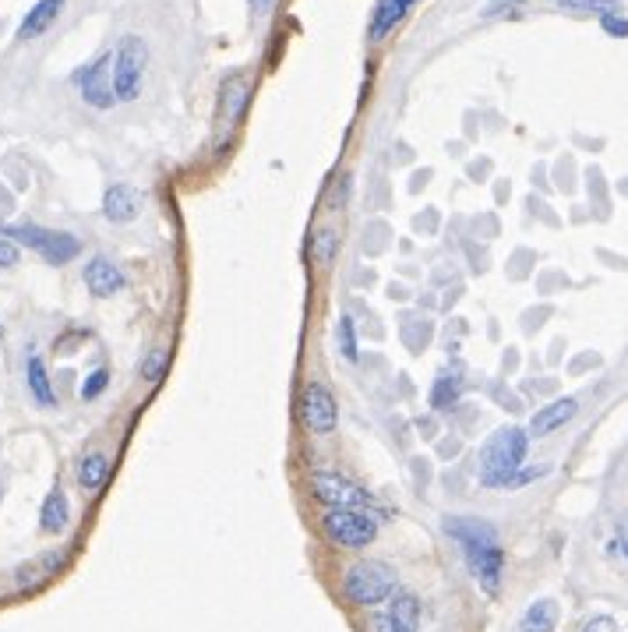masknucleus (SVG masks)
Returning <instances> with one entry per match:
<instances>
[{"label":"nucleus","instance_id":"1","mask_svg":"<svg viewBox=\"0 0 628 632\" xmlns=\"http://www.w3.org/2000/svg\"><path fill=\"white\" fill-rule=\"evenodd\" d=\"M445 533L462 548V558H466L473 579H477L487 593H498V586H502V569H505V551H502L498 530H495L491 523H484V519L449 516L445 519Z\"/></svg>","mask_w":628,"mask_h":632},{"label":"nucleus","instance_id":"2","mask_svg":"<svg viewBox=\"0 0 628 632\" xmlns=\"http://www.w3.org/2000/svg\"><path fill=\"white\" fill-rule=\"evenodd\" d=\"M529 435L522 428H502L480 449V484L484 488H512L519 466L526 460Z\"/></svg>","mask_w":628,"mask_h":632},{"label":"nucleus","instance_id":"3","mask_svg":"<svg viewBox=\"0 0 628 632\" xmlns=\"http://www.w3.org/2000/svg\"><path fill=\"white\" fill-rule=\"evenodd\" d=\"M343 593L357 608H378L396 593V569L382 558H360L346 569Z\"/></svg>","mask_w":628,"mask_h":632},{"label":"nucleus","instance_id":"4","mask_svg":"<svg viewBox=\"0 0 628 632\" xmlns=\"http://www.w3.org/2000/svg\"><path fill=\"white\" fill-rule=\"evenodd\" d=\"M0 237L14 240V244H25L32 247L47 265H67L82 255V240L74 233H64V230H47V227H36V223H22V227H4Z\"/></svg>","mask_w":628,"mask_h":632},{"label":"nucleus","instance_id":"5","mask_svg":"<svg viewBox=\"0 0 628 632\" xmlns=\"http://www.w3.org/2000/svg\"><path fill=\"white\" fill-rule=\"evenodd\" d=\"M382 516L367 513V509H325L322 516V533L329 537V544L336 548H367L378 537Z\"/></svg>","mask_w":628,"mask_h":632},{"label":"nucleus","instance_id":"6","mask_svg":"<svg viewBox=\"0 0 628 632\" xmlns=\"http://www.w3.org/2000/svg\"><path fill=\"white\" fill-rule=\"evenodd\" d=\"M145 67H149V43L142 36H124L114 54V96L116 103H134L142 96V82H145Z\"/></svg>","mask_w":628,"mask_h":632},{"label":"nucleus","instance_id":"7","mask_svg":"<svg viewBox=\"0 0 628 632\" xmlns=\"http://www.w3.org/2000/svg\"><path fill=\"white\" fill-rule=\"evenodd\" d=\"M74 85H78V96L92 107V110H110L116 103L114 96V54H103V57H96L89 67H82V71H74V78H71Z\"/></svg>","mask_w":628,"mask_h":632},{"label":"nucleus","instance_id":"8","mask_svg":"<svg viewBox=\"0 0 628 632\" xmlns=\"http://www.w3.org/2000/svg\"><path fill=\"white\" fill-rule=\"evenodd\" d=\"M311 491L325 509H367L374 498L343 473H311Z\"/></svg>","mask_w":628,"mask_h":632},{"label":"nucleus","instance_id":"9","mask_svg":"<svg viewBox=\"0 0 628 632\" xmlns=\"http://www.w3.org/2000/svg\"><path fill=\"white\" fill-rule=\"evenodd\" d=\"M300 417L314 435H332L340 424V410H336V396L329 385L322 382H307L300 393Z\"/></svg>","mask_w":628,"mask_h":632},{"label":"nucleus","instance_id":"10","mask_svg":"<svg viewBox=\"0 0 628 632\" xmlns=\"http://www.w3.org/2000/svg\"><path fill=\"white\" fill-rule=\"evenodd\" d=\"M85 287H89V293L92 297H99V300H107V297H116L120 290L127 287V276L120 273V265L116 262H110L107 255H96L89 265H85Z\"/></svg>","mask_w":628,"mask_h":632},{"label":"nucleus","instance_id":"11","mask_svg":"<svg viewBox=\"0 0 628 632\" xmlns=\"http://www.w3.org/2000/svg\"><path fill=\"white\" fill-rule=\"evenodd\" d=\"M103 216L110 223H134L142 216V191L131 184H114L103 195Z\"/></svg>","mask_w":628,"mask_h":632},{"label":"nucleus","instance_id":"12","mask_svg":"<svg viewBox=\"0 0 628 632\" xmlns=\"http://www.w3.org/2000/svg\"><path fill=\"white\" fill-rule=\"evenodd\" d=\"M575 413H579V400H572V396L547 403V406H540V410H537V417L529 420V435L544 438V435H551V431L565 428V424H569Z\"/></svg>","mask_w":628,"mask_h":632},{"label":"nucleus","instance_id":"13","mask_svg":"<svg viewBox=\"0 0 628 632\" xmlns=\"http://www.w3.org/2000/svg\"><path fill=\"white\" fill-rule=\"evenodd\" d=\"M60 11H64V0H39L25 18H22V25H18V43H29V39H39L43 32H50V25L60 18Z\"/></svg>","mask_w":628,"mask_h":632},{"label":"nucleus","instance_id":"14","mask_svg":"<svg viewBox=\"0 0 628 632\" xmlns=\"http://www.w3.org/2000/svg\"><path fill=\"white\" fill-rule=\"evenodd\" d=\"M25 385H29V393H32V400L39 403V406H54L57 403V393H54V382H50V371H47V364H43V357L39 353H25Z\"/></svg>","mask_w":628,"mask_h":632},{"label":"nucleus","instance_id":"15","mask_svg":"<svg viewBox=\"0 0 628 632\" xmlns=\"http://www.w3.org/2000/svg\"><path fill=\"white\" fill-rule=\"evenodd\" d=\"M247 103H251V82H247V74H233L223 82V103H219V114L227 124H237L244 110H247Z\"/></svg>","mask_w":628,"mask_h":632},{"label":"nucleus","instance_id":"16","mask_svg":"<svg viewBox=\"0 0 628 632\" xmlns=\"http://www.w3.org/2000/svg\"><path fill=\"white\" fill-rule=\"evenodd\" d=\"M555 626H558V604L551 597H540L526 608L519 632H555Z\"/></svg>","mask_w":628,"mask_h":632},{"label":"nucleus","instance_id":"17","mask_svg":"<svg viewBox=\"0 0 628 632\" xmlns=\"http://www.w3.org/2000/svg\"><path fill=\"white\" fill-rule=\"evenodd\" d=\"M71 519V506H67V495L54 488L47 498H43V513H39V530L43 533H60Z\"/></svg>","mask_w":628,"mask_h":632},{"label":"nucleus","instance_id":"18","mask_svg":"<svg viewBox=\"0 0 628 632\" xmlns=\"http://www.w3.org/2000/svg\"><path fill=\"white\" fill-rule=\"evenodd\" d=\"M389 615L396 619V626H400L402 632H417L420 629V601L409 593V590H400V593H392L389 597Z\"/></svg>","mask_w":628,"mask_h":632},{"label":"nucleus","instance_id":"19","mask_svg":"<svg viewBox=\"0 0 628 632\" xmlns=\"http://www.w3.org/2000/svg\"><path fill=\"white\" fill-rule=\"evenodd\" d=\"M107 477H110V460L103 453H89L85 460L78 463V484L85 491H99L107 484Z\"/></svg>","mask_w":628,"mask_h":632},{"label":"nucleus","instance_id":"20","mask_svg":"<svg viewBox=\"0 0 628 632\" xmlns=\"http://www.w3.org/2000/svg\"><path fill=\"white\" fill-rule=\"evenodd\" d=\"M406 4H409V0H378L374 22H371V39H385V36L396 29V22L402 18Z\"/></svg>","mask_w":628,"mask_h":632},{"label":"nucleus","instance_id":"21","mask_svg":"<svg viewBox=\"0 0 628 632\" xmlns=\"http://www.w3.org/2000/svg\"><path fill=\"white\" fill-rule=\"evenodd\" d=\"M459 396H462V378L442 371V375L434 378V385H431V406H434V410H452L459 403Z\"/></svg>","mask_w":628,"mask_h":632},{"label":"nucleus","instance_id":"22","mask_svg":"<svg viewBox=\"0 0 628 632\" xmlns=\"http://www.w3.org/2000/svg\"><path fill=\"white\" fill-rule=\"evenodd\" d=\"M336 255H340V230L336 227H322V230L311 237V258L322 269H329L336 262Z\"/></svg>","mask_w":628,"mask_h":632},{"label":"nucleus","instance_id":"23","mask_svg":"<svg viewBox=\"0 0 628 632\" xmlns=\"http://www.w3.org/2000/svg\"><path fill=\"white\" fill-rule=\"evenodd\" d=\"M167 368H170V350L167 346H156V350H149L142 360H138V375L145 378V382H163V375H167Z\"/></svg>","mask_w":628,"mask_h":632},{"label":"nucleus","instance_id":"24","mask_svg":"<svg viewBox=\"0 0 628 632\" xmlns=\"http://www.w3.org/2000/svg\"><path fill=\"white\" fill-rule=\"evenodd\" d=\"M551 4L562 7V11H582V14H593V11H597L600 18H604V14H622V11H625L618 0H551Z\"/></svg>","mask_w":628,"mask_h":632},{"label":"nucleus","instance_id":"25","mask_svg":"<svg viewBox=\"0 0 628 632\" xmlns=\"http://www.w3.org/2000/svg\"><path fill=\"white\" fill-rule=\"evenodd\" d=\"M336 343H340V353H343L349 364H357V360H360L357 325H353V318H349V315H343V318H340V325H336Z\"/></svg>","mask_w":628,"mask_h":632},{"label":"nucleus","instance_id":"26","mask_svg":"<svg viewBox=\"0 0 628 632\" xmlns=\"http://www.w3.org/2000/svg\"><path fill=\"white\" fill-rule=\"evenodd\" d=\"M107 385H110V371H107V368H96V371H92V375H89V378L82 382L78 396H82L85 403H89V400H99V396L107 393Z\"/></svg>","mask_w":628,"mask_h":632},{"label":"nucleus","instance_id":"27","mask_svg":"<svg viewBox=\"0 0 628 632\" xmlns=\"http://www.w3.org/2000/svg\"><path fill=\"white\" fill-rule=\"evenodd\" d=\"M600 29H604L607 36H618V39H622V36H628V18L625 14H604V18H600Z\"/></svg>","mask_w":628,"mask_h":632},{"label":"nucleus","instance_id":"28","mask_svg":"<svg viewBox=\"0 0 628 632\" xmlns=\"http://www.w3.org/2000/svg\"><path fill=\"white\" fill-rule=\"evenodd\" d=\"M18 258H22L18 244H14V240H7V237H0V269H14V265H18Z\"/></svg>","mask_w":628,"mask_h":632},{"label":"nucleus","instance_id":"29","mask_svg":"<svg viewBox=\"0 0 628 632\" xmlns=\"http://www.w3.org/2000/svg\"><path fill=\"white\" fill-rule=\"evenodd\" d=\"M367 632H402V629L396 626L392 615H371L367 619Z\"/></svg>","mask_w":628,"mask_h":632},{"label":"nucleus","instance_id":"30","mask_svg":"<svg viewBox=\"0 0 628 632\" xmlns=\"http://www.w3.org/2000/svg\"><path fill=\"white\" fill-rule=\"evenodd\" d=\"M582 632H618V626H615V619L597 615V619H589V622L582 626Z\"/></svg>","mask_w":628,"mask_h":632},{"label":"nucleus","instance_id":"31","mask_svg":"<svg viewBox=\"0 0 628 632\" xmlns=\"http://www.w3.org/2000/svg\"><path fill=\"white\" fill-rule=\"evenodd\" d=\"M247 7H251L254 14H265V11L272 7V0H247Z\"/></svg>","mask_w":628,"mask_h":632},{"label":"nucleus","instance_id":"32","mask_svg":"<svg viewBox=\"0 0 628 632\" xmlns=\"http://www.w3.org/2000/svg\"><path fill=\"white\" fill-rule=\"evenodd\" d=\"M512 4H522V0H512Z\"/></svg>","mask_w":628,"mask_h":632}]
</instances>
